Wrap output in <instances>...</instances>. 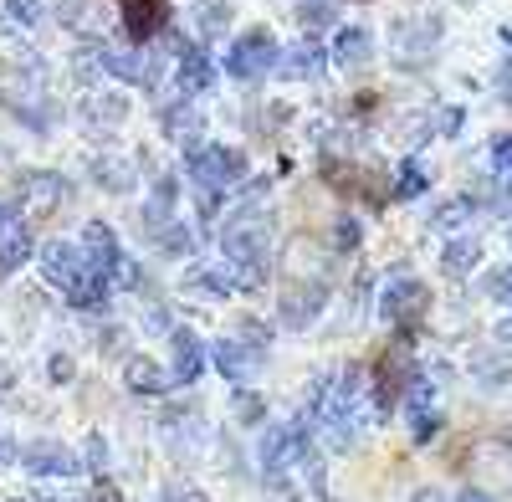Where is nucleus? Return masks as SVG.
<instances>
[{
  "mask_svg": "<svg viewBox=\"0 0 512 502\" xmlns=\"http://www.w3.org/2000/svg\"><path fill=\"white\" fill-rule=\"evenodd\" d=\"M185 175H190L195 190H221V195H226V190H236V185L251 180V164H246L241 149L195 144V149H185Z\"/></svg>",
  "mask_w": 512,
  "mask_h": 502,
  "instance_id": "obj_1",
  "label": "nucleus"
},
{
  "mask_svg": "<svg viewBox=\"0 0 512 502\" xmlns=\"http://www.w3.org/2000/svg\"><path fill=\"white\" fill-rule=\"evenodd\" d=\"M441 52V21L436 16H400L390 26V57L395 67L405 72H420V67H431Z\"/></svg>",
  "mask_w": 512,
  "mask_h": 502,
  "instance_id": "obj_2",
  "label": "nucleus"
},
{
  "mask_svg": "<svg viewBox=\"0 0 512 502\" xmlns=\"http://www.w3.org/2000/svg\"><path fill=\"white\" fill-rule=\"evenodd\" d=\"M226 77L231 82H262L282 67V47H277V36L272 31H246L236 36L231 47H226Z\"/></svg>",
  "mask_w": 512,
  "mask_h": 502,
  "instance_id": "obj_3",
  "label": "nucleus"
},
{
  "mask_svg": "<svg viewBox=\"0 0 512 502\" xmlns=\"http://www.w3.org/2000/svg\"><path fill=\"white\" fill-rule=\"evenodd\" d=\"M425 308H431V287H425L420 277H410V272H395L390 282L379 287V318L390 328H400V333L420 328Z\"/></svg>",
  "mask_w": 512,
  "mask_h": 502,
  "instance_id": "obj_4",
  "label": "nucleus"
},
{
  "mask_svg": "<svg viewBox=\"0 0 512 502\" xmlns=\"http://www.w3.org/2000/svg\"><path fill=\"white\" fill-rule=\"evenodd\" d=\"M210 364H216L221 380H231V385H251L256 374H262V364H267V349L246 344L241 333H221V339L210 344Z\"/></svg>",
  "mask_w": 512,
  "mask_h": 502,
  "instance_id": "obj_5",
  "label": "nucleus"
},
{
  "mask_svg": "<svg viewBox=\"0 0 512 502\" xmlns=\"http://www.w3.org/2000/svg\"><path fill=\"white\" fill-rule=\"evenodd\" d=\"M323 308H328V282H323V277H303V282L282 287L277 323H282V328H308V323H318Z\"/></svg>",
  "mask_w": 512,
  "mask_h": 502,
  "instance_id": "obj_6",
  "label": "nucleus"
},
{
  "mask_svg": "<svg viewBox=\"0 0 512 502\" xmlns=\"http://www.w3.org/2000/svg\"><path fill=\"white\" fill-rule=\"evenodd\" d=\"M21 467L41 482H67L82 472V451H72L62 441H31V446H21Z\"/></svg>",
  "mask_w": 512,
  "mask_h": 502,
  "instance_id": "obj_7",
  "label": "nucleus"
},
{
  "mask_svg": "<svg viewBox=\"0 0 512 502\" xmlns=\"http://www.w3.org/2000/svg\"><path fill=\"white\" fill-rule=\"evenodd\" d=\"M36 262H41V277H47V287L67 292L82 272H88V251H82V241H47V246H36Z\"/></svg>",
  "mask_w": 512,
  "mask_h": 502,
  "instance_id": "obj_8",
  "label": "nucleus"
},
{
  "mask_svg": "<svg viewBox=\"0 0 512 502\" xmlns=\"http://www.w3.org/2000/svg\"><path fill=\"white\" fill-rule=\"evenodd\" d=\"M16 190H21L31 216H52V211H62V205L72 200V185L62 175H52V170H21L16 175Z\"/></svg>",
  "mask_w": 512,
  "mask_h": 502,
  "instance_id": "obj_9",
  "label": "nucleus"
},
{
  "mask_svg": "<svg viewBox=\"0 0 512 502\" xmlns=\"http://www.w3.org/2000/svg\"><path fill=\"white\" fill-rule=\"evenodd\" d=\"M216 77H221V62L210 57L205 47H185V52H180V62H175V88H180V98L210 93V88H216Z\"/></svg>",
  "mask_w": 512,
  "mask_h": 502,
  "instance_id": "obj_10",
  "label": "nucleus"
},
{
  "mask_svg": "<svg viewBox=\"0 0 512 502\" xmlns=\"http://www.w3.org/2000/svg\"><path fill=\"white\" fill-rule=\"evenodd\" d=\"M169 369H175L180 385H195L200 374L210 369V349L200 344L195 328H175V333H169Z\"/></svg>",
  "mask_w": 512,
  "mask_h": 502,
  "instance_id": "obj_11",
  "label": "nucleus"
},
{
  "mask_svg": "<svg viewBox=\"0 0 512 502\" xmlns=\"http://www.w3.org/2000/svg\"><path fill=\"white\" fill-rule=\"evenodd\" d=\"M77 118H82V129H93V134H113L128 118V98L113 93V88H88V98L77 103Z\"/></svg>",
  "mask_w": 512,
  "mask_h": 502,
  "instance_id": "obj_12",
  "label": "nucleus"
},
{
  "mask_svg": "<svg viewBox=\"0 0 512 502\" xmlns=\"http://www.w3.org/2000/svg\"><path fill=\"white\" fill-rule=\"evenodd\" d=\"M185 292H195V298H210V303H226L231 292H241V277L231 262H195L185 272Z\"/></svg>",
  "mask_w": 512,
  "mask_h": 502,
  "instance_id": "obj_13",
  "label": "nucleus"
},
{
  "mask_svg": "<svg viewBox=\"0 0 512 502\" xmlns=\"http://www.w3.org/2000/svg\"><path fill=\"white\" fill-rule=\"evenodd\" d=\"M328 57H333L338 72H364V67L374 62V31H369V26H338Z\"/></svg>",
  "mask_w": 512,
  "mask_h": 502,
  "instance_id": "obj_14",
  "label": "nucleus"
},
{
  "mask_svg": "<svg viewBox=\"0 0 512 502\" xmlns=\"http://www.w3.org/2000/svg\"><path fill=\"white\" fill-rule=\"evenodd\" d=\"M118 16H123L128 41H154L169 26V6H164V0H118Z\"/></svg>",
  "mask_w": 512,
  "mask_h": 502,
  "instance_id": "obj_15",
  "label": "nucleus"
},
{
  "mask_svg": "<svg viewBox=\"0 0 512 502\" xmlns=\"http://www.w3.org/2000/svg\"><path fill=\"white\" fill-rule=\"evenodd\" d=\"M287 82H318L328 72V52H323V41H292V47L282 52V67H277Z\"/></svg>",
  "mask_w": 512,
  "mask_h": 502,
  "instance_id": "obj_16",
  "label": "nucleus"
},
{
  "mask_svg": "<svg viewBox=\"0 0 512 502\" xmlns=\"http://www.w3.org/2000/svg\"><path fill=\"white\" fill-rule=\"evenodd\" d=\"M88 175H93L98 190H108V195H128V190L139 185V164L128 159V154H98V159L88 164Z\"/></svg>",
  "mask_w": 512,
  "mask_h": 502,
  "instance_id": "obj_17",
  "label": "nucleus"
},
{
  "mask_svg": "<svg viewBox=\"0 0 512 502\" xmlns=\"http://www.w3.org/2000/svg\"><path fill=\"white\" fill-rule=\"evenodd\" d=\"M123 385L134 390V395H169L180 380H175V369H164V364H154V359H123Z\"/></svg>",
  "mask_w": 512,
  "mask_h": 502,
  "instance_id": "obj_18",
  "label": "nucleus"
},
{
  "mask_svg": "<svg viewBox=\"0 0 512 502\" xmlns=\"http://www.w3.org/2000/svg\"><path fill=\"white\" fill-rule=\"evenodd\" d=\"M164 436H169V446H175V456H185V451H200V446L210 441V426L200 421L195 410L169 405V410H164Z\"/></svg>",
  "mask_w": 512,
  "mask_h": 502,
  "instance_id": "obj_19",
  "label": "nucleus"
},
{
  "mask_svg": "<svg viewBox=\"0 0 512 502\" xmlns=\"http://www.w3.org/2000/svg\"><path fill=\"white\" fill-rule=\"evenodd\" d=\"M159 123H164V139H175V144H185V149H195L200 134H205V118H200V108H195L190 98L169 103V108L159 113Z\"/></svg>",
  "mask_w": 512,
  "mask_h": 502,
  "instance_id": "obj_20",
  "label": "nucleus"
},
{
  "mask_svg": "<svg viewBox=\"0 0 512 502\" xmlns=\"http://www.w3.org/2000/svg\"><path fill=\"white\" fill-rule=\"evenodd\" d=\"M482 267V241L472 236V231H461V236H446V246H441V272L446 277H472Z\"/></svg>",
  "mask_w": 512,
  "mask_h": 502,
  "instance_id": "obj_21",
  "label": "nucleus"
},
{
  "mask_svg": "<svg viewBox=\"0 0 512 502\" xmlns=\"http://www.w3.org/2000/svg\"><path fill=\"white\" fill-rule=\"evenodd\" d=\"M82 251H88V262L108 277L113 267H118V257H123V246H118V231L108 226V221H88L82 226Z\"/></svg>",
  "mask_w": 512,
  "mask_h": 502,
  "instance_id": "obj_22",
  "label": "nucleus"
},
{
  "mask_svg": "<svg viewBox=\"0 0 512 502\" xmlns=\"http://www.w3.org/2000/svg\"><path fill=\"white\" fill-rule=\"evenodd\" d=\"M231 21H236L231 0H195V6H190V26H195L205 41H221V36L231 31Z\"/></svg>",
  "mask_w": 512,
  "mask_h": 502,
  "instance_id": "obj_23",
  "label": "nucleus"
},
{
  "mask_svg": "<svg viewBox=\"0 0 512 502\" xmlns=\"http://www.w3.org/2000/svg\"><path fill=\"white\" fill-rule=\"evenodd\" d=\"M31 257H36V241H31V226H26V221H21L16 231L0 236V277H16Z\"/></svg>",
  "mask_w": 512,
  "mask_h": 502,
  "instance_id": "obj_24",
  "label": "nucleus"
},
{
  "mask_svg": "<svg viewBox=\"0 0 512 502\" xmlns=\"http://www.w3.org/2000/svg\"><path fill=\"white\" fill-rule=\"evenodd\" d=\"M154 246H159V257H169V262H185V257H195L200 231H195V226H185V221H169V226L154 236Z\"/></svg>",
  "mask_w": 512,
  "mask_h": 502,
  "instance_id": "obj_25",
  "label": "nucleus"
},
{
  "mask_svg": "<svg viewBox=\"0 0 512 502\" xmlns=\"http://www.w3.org/2000/svg\"><path fill=\"white\" fill-rule=\"evenodd\" d=\"M425 190H431V170H425V164L420 159H405L400 164V175H395V185H390V200H420Z\"/></svg>",
  "mask_w": 512,
  "mask_h": 502,
  "instance_id": "obj_26",
  "label": "nucleus"
},
{
  "mask_svg": "<svg viewBox=\"0 0 512 502\" xmlns=\"http://www.w3.org/2000/svg\"><path fill=\"white\" fill-rule=\"evenodd\" d=\"M472 216H477V200H466V195H456V200H446L441 211L431 216V226H436L441 236H461L466 226H472Z\"/></svg>",
  "mask_w": 512,
  "mask_h": 502,
  "instance_id": "obj_27",
  "label": "nucleus"
},
{
  "mask_svg": "<svg viewBox=\"0 0 512 502\" xmlns=\"http://www.w3.org/2000/svg\"><path fill=\"white\" fill-rule=\"evenodd\" d=\"M405 421H410V441L425 446L431 436H441L446 415H441V405H410V410H405Z\"/></svg>",
  "mask_w": 512,
  "mask_h": 502,
  "instance_id": "obj_28",
  "label": "nucleus"
},
{
  "mask_svg": "<svg viewBox=\"0 0 512 502\" xmlns=\"http://www.w3.org/2000/svg\"><path fill=\"white\" fill-rule=\"evenodd\" d=\"M231 415L241 426H267V400L256 395L251 385H236V395H231Z\"/></svg>",
  "mask_w": 512,
  "mask_h": 502,
  "instance_id": "obj_29",
  "label": "nucleus"
},
{
  "mask_svg": "<svg viewBox=\"0 0 512 502\" xmlns=\"http://www.w3.org/2000/svg\"><path fill=\"white\" fill-rule=\"evenodd\" d=\"M108 282H113V292H144V287H149V277H144V262H139V257H128V251L118 257V267L108 272Z\"/></svg>",
  "mask_w": 512,
  "mask_h": 502,
  "instance_id": "obj_30",
  "label": "nucleus"
},
{
  "mask_svg": "<svg viewBox=\"0 0 512 502\" xmlns=\"http://www.w3.org/2000/svg\"><path fill=\"white\" fill-rule=\"evenodd\" d=\"M359 241H364V226H359V216L338 211V216H333V251H338V257H349V251H359Z\"/></svg>",
  "mask_w": 512,
  "mask_h": 502,
  "instance_id": "obj_31",
  "label": "nucleus"
},
{
  "mask_svg": "<svg viewBox=\"0 0 512 502\" xmlns=\"http://www.w3.org/2000/svg\"><path fill=\"white\" fill-rule=\"evenodd\" d=\"M82 467H88V472H98V477L113 467V441H108L103 431H93L88 441H82Z\"/></svg>",
  "mask_w": 512,
  "mask_h": 502,
  "instance_id": "obj_32",
  "label": "nucleus"
},
{
  "mask_svg": "<svg viewBox=\"0 0 512 502\" xmlns=\"http://www.w3.org/2000/svg\"><path fill=\"white\" fill-rule=\"evenodd\" d=\"M6 11H11V21L26 31V26L52 21V0H6Z\"/></svg>",
  "mask_w": 512,
  "mask_h": 502,
  "instance_id": "obj_33",
  "label": "nucleus"
},
{
  "mask_svg": "<svg viewBox=\"0 0 512 502\" xmlns=\"http://www.w3.org/2000/svg\"><path fill=\"white\" fill-rule=\"evenodd\" d=\"M472 374H477V385H487V390L512 385V364H507V359H492V354H482V359L472 364Z\"/></svg>",
  "mask_w": 512,
  "mask_h": 502,
  "instance_id": "obj_34",
  "label": "nucleus"
},
{
  "mask_svg": "<svg viewBox=\"0 0 512 502\" xmlns=\"http://www.w3.org/2000/svg\"><path fill=\"white\" fill-rule=\"evenodd\" d=\"M88 11H93V0H52V21H62V26H82Z\"/></svg>",
  "mask_w": 512,
  "mask_h": 502,
  "instance_id": "obj_35",
  "label": "nucleus"
},
{
  "mask_svg": "<svg viewBox=\"0 0 512 502\" xmlns=\"http://www.w3.org/2000/svg\"><path fill=\"white\" fill-rule=\"evenodd\" d=\"M139 328H144V333H175L180 323H175V313H169L164 303H149L144 318H139Z\"/></svg>",
  "mask_w": 512,
  "mask_h": 502,
  "instance_id": "obj_36",
  "label": "nucleus"
},
{
  "mask_svg": "<svg viewBox=\"0 0 512 502\" xmlns=\"http://www.w3.org/2000/svg\"><path fill=\"white\" fill-rule=\"evenodd\" d=\"M47 380H52V385H72V380H77L72 354H62V349H52V354H47Z\"/></svg>",
  "mask_w": 512,
  "mask_h": 502,
  "instance_id": "obj_37",
  "label": "nucleus"
},
{
  "mask_svg": "<svg viewBox=\"0 0 512 502\" xmlns=\"http://www.w3.org/2000/svg\"><path fill=\"white\" fill-rule=\"evenodd\" d=\"M487 298H497L502 308H512V262H507V267H497V272L487 277Z\"/></svg>",
  "mask_w": 512,
  "mask_h": 502,
  "instance_id": "obj_38",
  "label": "nucleus"
},
{
  "mask_svg": "<svg viewBox=\"0 0 512 502\" xmlns=\"http://www.w3.org/2000/svg\"><path fill=\"white\" fill-rule=\"evenodd\" d=\"M297 21L303 26H328L333 21V0H308V6H297Z\"/></svg>",
  "mask_w": 512,
  "mask_h": 502,
  "instance_id": "obj_39",
  "label": "nucleus"
},
{
  "mask_svg": "<svg viewBox=\"0 0 512 502\" xmlns=\"http://www.w3.org/2000/svg\"><path fill=\"white\" fill-rule=\"evenodd\" d=\"M236 333H241L246 344H256V349H267V344H272V328H267L262 318H241V323H236Z\"/></svg>",
  "mask_w": 512,
  "mask_h": 502,
  "instance_id": "obj_40",
  "label": "nucleus"
},
{
  "mask_svg": "<svg viewBox=\"0 0 512 502\" xmlns=\"http://www.w3.org/2000/svg\"><path fill=\"white\" fill-rule=\"evenodd\" d=\"M82 502H123V492H118V487H113L108 477H98V482H93L88 492H82Z\"/></svg>",
  "mask_w": 512,
  "mask_h": 502,
  "instance_id": "obj_41",
  "label": "nucleus"
},
{
  "mask_svg": "<svg viewBox=\"0 0 512 502\" xmlns=\"http://www.w3.org/2000/svg\"><path fill=\"white\" fill-rule=\"evenodd\" d=\"M154 502H205V497H200L195 487H180V482H175V487H164V492H154Z\"/></svg>",
  "mask_w": 512,
  "mask_h": 502,
  "instance_id": "obj_42",
  "label": "nucleus"
},
{
  "mask_svg": "<svg viewBox=\"0 0 512 502\" xmlns=\"http://www.w3.org/2000/svg\"><path fill=\"white\" fill-rule=\"evenodd\" d=\"M436 118H441V123H436V129H441V134H451V139L461 134V108H441Z\"/></svg>",
  "mask_w": 512,
  "mask_h": 502,
  "instance_id": "obj_43",
  "label": "nucleus"
},
{
  "mask_svg": "<svg viewBox=\"0 0 512 502\" xmlns=\"http://www.w3.org/2000/svg\"><path fill=\"white\" fill-rule=\"evenodd\" d=\"M410 502H451V492H441V487H415Z\"/></svg>",
  "mask_w": 512,
  "mask_h": 502,
  "instance_id": "obj_44",
  "label": "nucleus"
},
{
  "mask_svg": "<svg viewBox=\"0 0 512 502\" xmlns=\"http://www.w3.org/2000/svg\"><path fill=\"white\" fill-rule=\"evenodd\" d=\"M497 98H502V103H512V62L497 72Z\"/></svg>",
  "mask_w": 512,
  "mask_h": 502,
  "instance_id": "obj_45",
  "label": "nucleus"
},
{
  "mask_svg": "<svg viewBox=\"0 0 512 502\" xmlns=\"http://www.w3.org/2000/svg\"><path fill=\"white\" fill-rule=\"evenodd\" d=\"M492 339H497L502 349H512V313H507V318H502V323L492 328Z\"/></svg>",
  "mask_w": 512,
  "mask_h": 502,
  "instance_id": "obj_46",
  "label": "nucleus"
},
{
  "mask_svg": "<svg viewBox=\"0 0 512 502\" xmlns=\"http://www.w3.org/2000/svg\"><path fill=\"white\" fill-rule=\"evenodd\" d=\"M31 502H82V497H62V492H36Z\"/></svg>",
  "mask_w": 512,
  "mask_h": 502,
  "instance_id": "obj_47",
  "label": "nucleus"
},
{
  "mask_svg": "<svg viewBox=\"0 0 512 502\" xmlns=\"http://www.w3.org/2000/svg\"><path fill=\"white\" fill-rule=\"evenodd\" d=\"M456 502H492V497H487V492H477V487H472V492H461V497H456Z\"/></svg>",
  "mask_w": 512,
  "mask_h": 502,
  "instance_id": "obj_48",
  "label": "nucleus"
},
{
  "mask_svg": "<svg viewBox=\"0 0 512 502\" xmlns=\"http://www.w3.org/2000/svg\"><path fill=\"white\" fill-rule=\"evenodd\" d=\"M502 41H507V52H512V26H507V31H502Z\"/></svg>",
  "mask_w": 512,
  "mask_h": 502,
  "instance_id": "obj_49",
  "label": "nucleus"
},
{
  "mask_svg": "<svg viewBox=\"0 0 512 502\" xmlns=\"http://www.w3.org/2000/svg\"><path fill=\"white\" fill-rule=\"evenodd\" d=\"M6 502H21V497H6Z\"/></svg>",
  "mask_w": 512,
  "mask_h": 502,
  "instance_id": "obj_50",
  "label": "nucleus"
},
{
  "mask_svg": "<svg viewBox=\"0 0 512 502\" xmlns=\"http://www.w3.org/2000/svg\"><path fill=\"white\" fill-rule=\"evenodd\" d=\"M0 436H6V426H0Z\"/></svg>",
  "mask_w": 512,
  "mask_h": 502,
  "instance_id": "obj_51",
  "label": "nucleus"
}]
</instances>
